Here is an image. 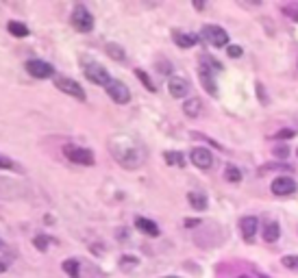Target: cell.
I'll list each match as a JSON object with an SVG mask.
<instances>
[{
    "label": "cell",
    "mask_w": 298,
    "mask_h": 278,
    "mask_svg": "<svg viewBox=\"0 0 298 278\" xmlns=\"http://www.w3.org/2000/svg\"><path fill=\"white\" fill-rule=\"evenodd\" d=\"M109 152L126 170H137L146 161V150L142 146V141L129 133H115L109 139Z\"/></svg>",
    "instance_id": "6da1fadb"
},
{
    "label": "cell",
    "mask_w": 298,
    "mask_h": 278,
    "mask_svg": "<svg viewBox=\"0 0 298 278\" xmlns=\"http://www.w3.org/2000/svg\"><path fill=\"white\" fill-rule=\"evenodd\" d=\"M81 65H83V74L87 76V80H92V83H96V85H102V87H107L111 83V76H109L107 68L100 65L98 61H94V59H83Z\"/></svg>",
    "instance_id": "7a4b0ae2"
},
{
    "label": "cell",
    "mask_w": 298,
    "mask_h": 278,
    "mask_svg": "<svg viewBox=\"0 0 298 278\" xmlns=\"http://www.w3.org/2000/svg\"><path fill=\"white\" fill-rule=\"evenodd\" d=\"M200 35L207 43H211L213 48H229V33H226L222 26H216V24H205L200 29Z\"/></svg>",
    "instance_id": "3957f363"
},
{
    "label": "cell",
    "mask_w": 298,
    "mask_h": 278,
    "mask_svg": "<svg viewBox=\"0 0 298 278\" xmlns=\"http://www.w3.org/2000/svg\"><path fill=\"white\" fill-rule=\"evenodd\" d=\"M70 22H72V26L79 33H90L94 29V15L90 13V9H87L85 4H76L72 9V18H70Z\"/></svg>",
    "instance_id": "277c9868"
},
{
    "label": "cell",
    "mask_w": 298,
    "mask_h": 278,
    "mask_svg": "<svg viewBox=\"0 0 298 278\" xmlns=\"http://www.w3.org/2000/svg\"><path fill=\"white\" fill-rule=\"evenodd\" d=\"M54 87H57L59 91H63V94H68V96L76 98V100H81V102L87 100L85 89H83L74 79H68V76H54Z\"/></svg>",
    "instance_id": "5b68a950"
},
{
    "label": "cell",
    "mask_w": 298,
    "mask_h": 278,
    "mask_svg": "<svg viewBox=\"0 0 298 278\" xmlns=\"http://www.w3.org/2000/svg\"><path fill=\"white\" fill-rule=\"evenodd\" d=\"M63 155L68 157V161L79 163V165H94V152L87 150V148H81V146L65 144L63 146Z\"/></svg>",
    "instance_id": "8992f818"
},
{
    "label": "cell",
    "mask_w": 298,
    "mask_h": 278,
    "mask_svg": "<svg viewBox=\"0 0 298 278\" xmlns=\"http://www.w3.org/2000/svg\"><path fill=\"white\" fill-rule=\"evenodd\" d=\"M24 70L33 76V79H42V80L44 79H52V76H54V68L50 63L42 61V59H31V61H26Z\"/></svg>",
    "instance_id": "52a82bcc"
},
{
    "label": "cell",
    "mask_w": 298,
    "mask_h": 278,
    "mask_svg": "<svg viewBox=\"0 0 298 278\" xmlns=\"http://www.w3.org/2000/svg\"><path fill=\"white\" fill-rule=\"evenodd\" d=\"M107 94H109V98L115 102V105H126V102L131 100V91H129V87H126L122 80H115V79H111V83H109L107 87Z\"/></svg>",
    "instance_id": "ba28073f"
},
{
    "label": "cell",
    "mask_w": 298,
    "mask_h": 278,
    "mask_svg": "<svg viewBox=\"0 0 298 278\" xmlns=\"http://www.w3.org/2000/svg\"><path fill=\"white\" fill-rule=\"evenodd\" d=\"M190 159L196 167H200V170H211L213 167V155L207 148H200V146H198V148H192Z\"/></svg>",
    "instance_id": "9c48e42d"
},
{
    "label": "cell",
    "mask_w": 298,
    "mask_h": 278,
    "mask_svg": "<svg viewBox=\"0 0 298 278\" xmlns=\"http://www.w3.org/2000/svg\"><path fill=\"white\" fill-rule=\"evenodd\" d=\"M257 231H259V220L255 215H246L240 220V233H242V237H244L246 243H252Z\"/></svg>",
    "instance_id": "30bf717a"
},
{
    "label": "cell",
    "mask_w": 298,
    "mask_h": 278,
    "mask_svg": "<svg viewBox=\"0 0 298 278\" xmlns=\"http://www.w3.org/2000/svg\"><path fill=\"white\" fill-rule=\"evenodd\" d=\"M168 91L172 98H185L190 94V80L183 76H170L168 80Z\"/></svg>",
    "instance_id": "8fae6325"
},
{
    "label": "cell",
    "mask_w": 298,
    "mask_h": 278,
    "mask_svg": "<svg viewBox=\"0 0 298 278\" xmlns=\"http://www.w3.org/2000/svg\"><path fill=\"white\" fill-rule=\"evenodd\" d=\"M272 194L274 196H292L296 194V181L290 176H279L272 181Z\"/></svg>",
    "instance_id": "7c38bea8"
},
{
    "label": "cell",
    "mask_w": 298,
    "mask_h": 278,
    "mask_svg": "<svg viewBox=\"0 0 298 278\" xmlns=\"http://www.w3.org/2000/svg\"><path fill=\"white\" fill-rule=\"evenodd\" d=\"M198 79H200V83H202V87H205V91L209 96H218V83H216V79H213V74L209 72V70H205V68L198 70Z\"/></svg>",
    "instance_id": "4fadbf2b"
},
{
    "label": "cell",
    "mask_w": 298,
    "mask_h": 278,
    "mask_svg": "<svg viewBox=\"0 0 298 278\" xmlns=\"http://www.w3.org/2000/svg\"><path fill=\"white\" fill-rule=\"evenodd\" d=\"M172 40H174V43H176V46H179V48H192V46H196L200 37H198V35H194V33L174 31V33H172Z\"/></svg>",
    "instance_id": "5bb4252c"
},
{
    "label": "cell",
    "mask_w": 298,
    "mask_h": 278,
    "mask_svg": "<svg viewBox=\"0 0 298 278\" xmlns=\"http://www.w3.org/2000/svg\"><path fill=\"white\" fill-rule=\"evenodd\" d=\"M135 226L137 231L144 233L148 237H159V226L152 220H148V217H135Z\"/></svg>",
    "instance_id": "9a60e30c"
},
{
    "label": "cell",
    "mask_w": 298,
    "mask_h": 278,
    "mask_svg": "<svg viewBox=\"0 0 298 278\" xmlns=\"http://www.w3.org/2000/svg\"><path fill=\"white\" fill-rule=\"evenodd\" d=\"M198 61H200V68H205V70H209V72L211 74H220L222 72V63L218 61V59H213L211 54H200V57H198Z\"/></svg>",
    "instance_id": "2e32d148"
},
{
    "label": "cell",
    "mask_w": 298,
    "mask_h": 278,
    "mask_svg": "<svg viewBox=\"0 0 298 278\" xmlns=\"http://www.w3.org/2000/svg\"><path fill=\"white\" fill-rule=\"evenodd\" d=\"M183 113L187 118H198L202 113V102H200V98H190V100H185V105H183Z\"/></svg>",
    "instance_id": "e0dca14e"
},
{
    "label": "cell",
    "mask_w": 298,
    "mask_h": 278,
    "mask_svg": "<svg viewBox=\"0 0 298 278\" xmlns=\"http://www.w3.org/2000/svg\"><path fill=\"white\" fill-rule=\"evenodd\" d=\"M187 202L192 204V209L205 211L207 204H209V200H207V196L202 194V192H190V194H187Z\"/></svg>",
    "instance_id": "ac0fdd59"
},
{
    "label": "cell",
    "mask_w": 298,
    "mask_h": 278,
    "mask_svg": "<svg viewBox=\"0 0 298 278\" xmlns=\"http://www.w3.org/2000/svg\"><path fill=\"white\" fill-rule=\"evenodd\" d=\"M61 270L70 278H79L81 276V265H79V261H76V259H65L61 263Z\"/></svg>",
    "instance_id": "d6986e66"
},
{
    "label": "cell",
    "mask_w": 298,
    "mask_h": 278,
    "mask_svg": "<svg viewBox=\"0 0 298 278\" xmlns=\"http://www.w3.org/2000/svg\"><path fill=\"white\" fill-rule=\"evenodd\" d=\"M7 31L13 37H29V26L22 24V22H18V20H11L7 24Z\"/></svg>",
    "instance_id": "ffe728a7"
},
{
    "label": "cell",
    "mask_w": 298,
    "mask_h": 278,
    "mask_svg": "<svg viewBox=\"0 0 298 278\" xmlns=\"http://www.w3.org/2000/svg\"><path fill=\"white\" fill-rule=\"evenodd\" d=\"M281 237V228L277 222H270V224L263 226V239H266L268 243H272V241H277V239Z\"/></svg>",
    "instance_id": "44dd1931"
},
{
    "label": "cell",
    "mask_w": 298,
    "mask_h": 278,
    "mask_svg": "<svg viewBox=\"0 0 298 278\" xmlns=\"http://www.w3.org/2000/svg\"><path fill=\"white\" fill-rule=\"evenodd\" d=\"M107 54L111 59H115V61H126V50L122 46H120V43H107Z\"/></svg>",
    "instance_id": "7402d4cb"
},
{
    "label": "cell",
    "mask_w": 298,
    "mask_h": 278,
    "mask_svg": "<svg viewBox=\"0 0 298 278\" xmlns=\"http://www.w3.org/2000/svg\"><path fill=\"white\" fill-rule=\"evenodd\" d=\"M163 157H165V163H168V165H176V167L185 165V157L181 155V152H176V150H168Z\"/></svg>",
    "instance_id": "603a6c76"
},
{
    "label": "cell",
    "mask_w": 298,
    "mask_h": 278,
    "mask_svg": "<svg viewBox=\"0 0 298 278\" xmlns=\"http://www.w3.org/2000/svg\"><path fill=\"white\" fill-rule=\"evenodd\" d=\"M224 178L229 183H240L242 181V170L235 167V165H226L224 167Z\"/></svg>",
    "instance_id": "cb8c5ba5"
},
{
    "label": "cell",
    "mask_w": 298,
    "mask_h": 278,
    "mask_svg": "<svg viewBox=\"0 0 298 278\" xmlns=\"http://www.w3.org/2000/svg\"><path fill=\"white\" fill-rule=\"evenodd\" d=\"M270 170H281V172H292L294 167L292 165H285V163H266V165L259 167V174H266Z\"/></svg>",
    "instance_id": "d4e9b609"
},
{
    "label": "cell",
    "mask_w": 298,
    "mask_h": 278,
    "mask_svg": "<svg viewBox=\"0 0 298 278\" xmlns=\"http://www.w3.org/2000/svg\"><path fill=\"white\" fill-rule=\"evenodd\" d=\"M135 76L142 80V83H144V87H146L148 91H154V89H157V87H154V83L150 80V76H148V74L144 72V70H140V68H137V70H135Z\"/></svg>",
    "instance_id": "484cf974"
},
{
    "label": "cell",
    "mask_w": 298,
    "mask_h": 278,
    "mask_svg": "<svg viewBox=\"0 0 298 278\" xmlns=\"http://www.w3.org/2000/svg\"><path fill=\"white\" fill-rule=\"evenodd\" d=\"M48 243H52V239L46 237V235H37L35 239H33V246H35L37 250H42V252H46V250H48Z\"/></svg>",
    "instance_id": "4316f807"
},
{
    "label": "cell",
    "mask_w": 298,
    "mask_h": 278,
    "mask_svg": "<svg viewBox=\"0 0 298 278\" xmlns=\"http://www.w3.org/2000/svg\"><path fill=\"white\" fill-rule=\"evenodd\" d=\"M283 13L288 15L292 22H298V2H290L283 7Z\"/></svg>",
    "instance_id": "83f0119b"
},
{
    "label": "cell",
    "mask_w": 298,
    "mask_h": 278,
    "mask_svg": "<svg viewBox=\"0 0 298 278\" xmlns=\"http://www.w3.org/2000/svg\"><path fill=\"white\" fill-rule=\"evenodd\" d=\"M281 263H283L288 270L298 272V257H296V254H288V257H283V259H281Z\"/></svg>",
    "instance_id": "f1b7e54d"
},
{
    "label": "cell",
    "mask_w": 298,
    "mask_h": 278,
    "mask_svg": "<svg viewBox=\"0 0 298 278\" xmlns=\"http://www.w3.org/2000/svg\"><path fill=\"white\" fill-rule=\"evenodd\" d=\"M296 130L294 128H281L277 135H274V139H294Z\"/></svg>",
    "instance_id": "f546056e"
},
{
    "label": "cell",
    "mask_w": 298,
    "mask_h": 278,
    "mask_svg": "<svg viewBox=\"0 0 298 278\" xmlns=\"http://www.w3.org/2000/svg\"><path fill=\"white\" fill-rule=\"evenodd\" d=\"M140 263L135 257H122L120 259V265H122V270H129V268H135V265Z\"/></svg>",
    "instance_id": "4dcf8cb0"
},
{
    "label": "cell",
    "mask_w": 298,
    "mask_h": 278,
    "mask_svg": "<svg viewBox=\"0 0 298 278\" xmlns=\"http://www.w3.org/2000/svg\"><path fill=\"white\" fill-rule=\"evenodd\" d=\"M274 157L285 159V157H290V148H288V146H277V148H274Z\"/></svg>",
    "instance_id": "1f68e13d"
},
{
    "label": "cell",
    "mask_w": 298,
    "mask_h": 278,
    "mask_svg": "<svg viewBox=\"0 0 298 278\" xmlns=\"http://www.w3.org/2000/svg\"><path fill=\"white\" fill-rule=\"evenodd\" d=\"M0 170H13V161H11L9 157L0 155Z\"/></svg>",
    "instance_id": "d6a6232c"
},
{
    "label": "cell",
    "mask_w": 298,
    "mask_h": 278,
    "mask_svg": "<svg viewBox=\"0 0 298 278\" xmlns=\"http://www.w3.org/2000/svg\"><path fill=\"white\" fill-rule=\"evenodd\" d=\"M226 52H229L231 59H237V57H242V52H244V50H242L240 46H229V48H226Z\"/></svg>",
    "instance_id": "836d02e7"
},
{
    "label": "cell",
    "mask_w": 298,
    "mask_h": 278,
    "mask_svg": "<svg viewBox=\"0 0 298 278\" xmlns=\"http://www.w3.org/2000/svg\"><path fill=\"white\" fill-rule=\"evenodd\" d=\"M257 96L263 100V105H268V96H266V91H263V85L261 83H257Z\"/></svg>",
    "instance_id": "e575fe53"
},
{
    "label": "cell",
    "mask_w": 298,
    "mask_h": 278,
    "mask_svg": "<svg viewBox=\"0 0 298 278\" xmlns=\"http://www.w3.org/2000/svg\"><path fill=\"white\" fill-rule=\"evenodd\" d=\"M159 72H161V74H170V72H172V65H170L168 61H163V65L159 63Z\"/></svg>",
    "instance_id": "d590c367"
},
{
    "label": "cell",
    "mask_w": 298,
    "mask_h": 278,
    "mask_svg": "<svg viewBox=\"0 0 298 278\" xmlns=\"http://www.w3.org/2000/svg\"><path fill=\"white\" fill-rule=\"evenodd\" d=\"M198 224H200V220H190V217L185 220V226H187V228H194V226H198Z\"/></svg>",
    "instance_id": "8d00e7d4"
},
{
    "label": "cell",
    "mask_w": 298,
    "mask_h": 278,
    "mask_svg": "<svg viewBox=\"0 0 298 278\" xmlns=\"http://www.w3.org/2000/svg\"><path fill=\"white\" fill-rule=\"evenodd\" d=\"M7 270H9V263H7V261L0 259V274H2V272H7Z\"/></svg>",
    "instance_id": "74e56055"
},
{
    "label": "cell",
    "mask_w": 298,
    "mask_h": 278,
    "mask_svg": "<svg viewBox=\"0 0 298 278\" xmlns=\"http://www.w3.org/2000/svg\"><path fill=\"white\" fill-rule=\"evenodd\" d=\"M0 250H4V241H2V239H0Z\"/></svg>",
    "instance_id": "f35d334b"
},
{
    "label": "cell",
    "mask_w": 298,
    "mask_h": 278,
    "mask_svg": "<svg viewBox=\"0 0 298 278\" xmlns=\"http://www.w3.org/2000/svg\"><path fill=\"white\" fill-rule=\"evenodd\" d=\"M163 278H179V276H163Z\"/></svg>",
    "instance_id": "ab89813d"
},
{
    "label": "cell",
    "mask_w": 298,
    "mask_h": 278,
    "mask_svg": "<svg viewBox=\"0 0 298 278\" xmlns=\"http://www.w3.org/2000/svg\"><path fill=\"white\" fill-rule=\"evenodd\" d=\"M240 278H250V276H240Z\"/></svg>",
    "instance_id": "60d3db41"
},
{
    "label": "cell",
    "mask_w": 298,
    "mask_h": 278,
    "mask_svg": "<svg viewBox=\"0 0 298 278\" xmlns=\"http://www.w3.org/2000/svg\"><path fill=\"white\" fill-rule=\"evenodd\" d=\"M259 278H270V276H259Z\"/></svg>",
    "instance_id": "b9f144b4"
}]
</instances>
